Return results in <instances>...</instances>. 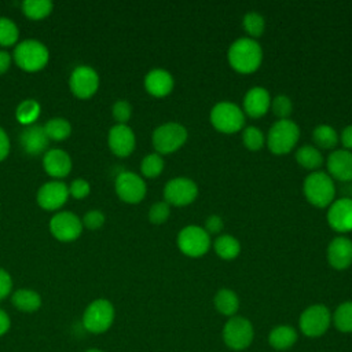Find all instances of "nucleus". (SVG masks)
Instances as JSON below:
<instances>
[{
    "instance_id": "f257e3e1",
    "label": "nucleus",
    "mask_w": 352,
    "mask_h": 352,
    "mask_svg": "<svg viewBox=\"0 0 352 352\" xmlns=\"http://www.w3.org/2000/svg\"><path fill=\"white\" fill-rule=\"evenodd\" d=\"M227 58L232 69L239 73H252L263 60V50L252 37H239L228 47Z\"/></svg>"
},
{
    "instance_id": "f03ea898",
    "label": "nucleus",
    "mask_w": 352,
    "mask_h": 352,
    "mask_svg": "<svg viewBox=\"0 0 352 352\" xmlns=\"http://www.w3.org/2000/svg\"><path fill=\"white\" fill-rule=\"evenodd\" d=\"M302 191L305 198L318 208L330 205L336 195L334 180L331 176L322 170H314L309 173L302 183Z\"/></svg>"
},
{
    "instance_id": "7ed1b4c3",
    "label": "nucleus",
    "mask_w": 352,
    "mask_h": 352,
    "mask_svg": "<svg viewBox=\"0 0 352 352\" xmlns=\"http://www.w3.org/2000/svg\"><path fill=\"white\" fill-rule=\"evenodd\" d=\"M221 338L231 351H245L252 345L254 338L253 324L245 316H231L223 326Z\"/></svg>"
},
{
    "instance_id": "20e7f679",
    "label": "nucleus",
    "mask_w": 352,
    "mask_h": 352,
    "mask_svg": "<svg viewBox=\"0 0 352 352\" xmlns=\"http://www.w3.org/2000/svg\"><path fill=\"white\" fill-rule=\"evenodd\" d=\"M50 59L45 44L34 38H26L15 45L14 60L25 72L41 70Z\"/></svg>"
},
{
    "instance_id": "39448f33",
    "label": "nucleus",
    "mask_w": 352,
    "mask_h": 352,
    "mask_svg": "<svg viewBox=\"0 0 352 352\" xmlns=\"http://www.w3.org/2000/svg\"><path fill=\"white\" fill-rule=\"evenodd\" d=\"M187 136L188 132L184 125L176 121H168L154 129L151 142L158 154H169L180 148L186 143Z\"/></svg>"
},
{
    "instance_id": "423d86ee",
    "label": "nucleus",
    "mask_w": 352,
    "mask_h": 352,
    "mask_svg": "<svg viewBox=\"0 0 352 352\" xmlns=\"http://www.w3.org/2000/svg\"><path fill=\"white\" fill-rule=\"evenodd\" d=\"M298 138L300 128L294 121L289 118L278 120L268 131L267 144L274 154H286L296 146Z\"/></svg>"
},
{
    "instance_id": "0eeeda50",
    "label": "nucleus",
    "mask_w": 352,
    "mask_h": 352,
    "mask_svg": "<svg viewBox=\"0 0 352 352\" xmlns=\"http://www.w3.org/2000/svg\"><path fill=\"white\" fill-rule=\"evenodd\" d=\"M212 125L224 133H234L243 128L245 125V113L243 110L228 100L216 103L209 114Z\"/></svg>"
},
{
    "instance_id": "6e6552de",
    "label": "nucleus",
    "mask_w": 352,
    "mask_h": 352,
    "mask_svg": "<svg viewBox=\"0 0 352 352\" xmlns=\"http://www.w3.org/2000/svg\"><path fill=\"white\" fill-rule=\"evenodd\" d=\"M330 326L331 312L323 304H314L307 307L298 318L300 331L308 338L322 337Z\"/></svg>"
},
{
    "instance_id": "1a4fd4ad",
    "label": "nucleus",
    "mask_w": 352,
    "mask_h": 352,
    "mask_svg": "<svg viewBox=\"0 0 352 352\" xmlns=\"http://www.w3.org/2000/svg\"><path fill=\"white\" fill-rule=\"evenodd\" d=\"M114 307L106 298L94 300L84 311L82 324L89 333L100 334L110 329L114 320Z\"/></svg>"
},
{
    "instance_id": "9d476101",
    "label": "nucleus",
    "mask_w": 352,
    "mask_h": 352,
    "mask_svg": "<svg viewBox=\"0 0 352 352\" xmlns=\"http://www.w3.org/2000/svg\"><path fill=\"white\" fill-rule=\"evenodd\" d=\"M177 246L188 257L204 256L210 248V235L199 226H186L177 234Z\"/></svg>"
},
{
    "instance_id": "9b49d317",
    "label": "nucleus",
    "mask_w": 352,
    "mask_h": 352,
    "mask_svg": "<svg viewBox=\"0 0 352 352\" xmlns=\"http://www.w3.org/2000/svg\"><path fill=\"white\" fill-rule=\"evenodd\" d=\"M198 195L197 183L186 176H177L166 182L164 187L165 202L175 206H184L191 204Z\"/></svg>"
},
{
    "instance_id": "f8f14e48",
    "label": "nucleus",
    "mask_w": 352,
    "mask_h": 352,
    "mask_svg": "<svg viewBox=\"0 0 352 352\" xmlns=\"http://www.w3.org/2000/svg\"><path fill=\"white\" fill-rule=\"evenodd\" d=\"M51 234L60 242H70L80 236L82 221L73 212H58L50 220Z\"/></svg>"
},
{
    "instance_id": "ddd939ff",
    "label": "nucleus",
    "mask_w": 352,
    "mask_h": 352,
    "mask_svg": "<svg viewBox=\"0 0 352 352\" xmlns=\"http://www.w3.org/2000/svg\"><path fill=\"white\" fill-rule=\"evenodd\" d=\"M69 87L77 98L88 99L99 88V74L91 66H77L70 74Z\"/></svg>"
},
{
    "instance_id": "4468645a",
    "label": "nucleus",
    "mask_w": 352,
    "mask_h": 352,
    "mask_svg": "<svg viewBox=\"0 0 352 352\" xmlns=\"http://www.w3.org/2000/svg\"><path fill=\"white\" fill-rule=\"evenodd\" d=\"M116 192L124 202L138 204L146 195V183L144 180L129 170H124L116 177Z\"/></svg>"
},
{
    "instance_id": "2eb2a0df",
    "label": "nucleus",
    "mask_w": 352,
    "mask_h": 352,
    "mask_svg": "<svg viewBox=\"0 0 352 352\" xmlns=\"http://www.w3.org/2000/svg\"><path fill=\"white\" fill-rule=\"evenodd\" d=\"M69 197V188L63 182L52 180L44 183L37 191V204L45 210H55L65 205Z\"/></svg>"
},
{
    "instance_id": "dca6fc26",
    "label": "nucleus",
    "mask_w": 352,
    "mask_h": 352,
    "mask_svg": "<svg viewBox=\"0 0 352 352\" xmlns=\"http://www.w3.org/2000/svg\"><path fill=\"white\" fill-rule=\"evenodd\" d=\"M107 143L117 157H128L135 148L136 139L131 126L126 124H116L109 131Z\"/></svg>"
},
{
    "instance_id": "f3484780",
    "label": "nucleus",
    "mask_w": 352,
    "mask_h": 352,
    "mask_svg": "<svg viewBox=\"0 0 352 352\" xmlns=\"http://www.w3.org/2000/svg\"><path fill=\"white\" fill-rule=\"evenodd\" d=\"M329 226L338 232L352 231V198H340L327 210Z\"/></svg>"
},
{
    "instance_id": "a211bd4d",
    "label": "nucleus",
    "mask_w": 352,
    "mask_h": 352,
    "mask_svg": "<svg viewBox=\"0 0 352 352\" xmlns=\"http://www.w3.org/2000/svg\"><path fill=\"white\" fill-rule=\"evenodd\" d=\"M329 264L336 270H345L352 264V241L348 236H336L327 246Z\"/></svg>"
},
{
    "instance_id": "6ab92c4d",
    "label": "nucleus",
    "mask_w": 352,
    "mask_h": 352,
    "mask_svg": "<svg viewBox=\"0 0 352 352\" xmlns=\"http://www.w3.org/2000/svg\"><path fill=\"white\" fill-rule=\"evenodd\" d=\"M326 166L331 179L341 182L352 180V153L349 150L340 148L330 153Z\"/></svg>"
},
{
    "instance_id": "aec40b11",
    "label": "nucleus",
    "mask_w": 352,
    "mask_h": 352,
    "mask_svg": "<svg viewBox=\"0 0 352 352\" xmlns=\"http://www.w3.org/2000/svg\"><path fill=\"white\" fill-rule=\"evenodd\" d=\"M271 106L270 92L264 87H252L243 96V113L257 118L267 113Z\"/></svg>"
},
{
    "instance_id": "412c9836",
    "label": "nucleus",
    "mask_w": 352,
    "mask_h": 352,
    "mask_svg": "<svg viewBox=\"0 0 352 352\" xmlns=\"http://www.w3.org/2000/svg\"><path fill=\"white\" fill-rule=\"evenodd\" d=\"M173 76L165 69L155 67L144 76V88L153 96H166L173 89Z\"/></svg>"
},
{
    "instance_id": "4be33fe9",
    "label": "nucleus",
    "mask_w": 352,
    "mask_h": 352,
    "mask_svg": "<svg viewBox=\"0 0 352 352\" xmlns=\"http://www.w3.org/2000/svg\"><path fill=\"white\" fill-rule=\"evenodd\" d=\"M43 166L50 176L55 179H62L70 173L72 160L65 150L52 148L44 154Z\"/></svg>"
},
{
    "instance_id": "5701e85b",
    "label": "nucleus",
    "mask_w": 352,
    "mask_h": 352,
    "mask_svg": "<svg viewBox=\"0 0 352 352\" xmlns=\"http://www.w3.org/2000/svg\"><path fill=\"white\" fill-rule=\"evenodd\" d=\"M22 148L30 155H38L44 153V150L50 144V139L41 125H29L19 138Z\"/></svg>"
},
{
    "instance_id": "b1692460",
    "label": "nucleus",
    "mask_w": 352,
    "mask_h": 352,
    "mask_svg": "<svg viewBox=\"0 0 352 352\" xmlns=\"http://www.w3.org/2000/svg\"><path fill=\"white\" fill-rule=\"evenodd\" d=\"M298 338V333L293 326L278 324L268 334V344L275 351H287L290 349Z\"/></svg>"
},
{
    "instance_id": "393cba45",
    "label": "nucleus",
    "mask_w": 352,
    "mask_h": 352,
    "mask_svg": "<svg viewBox=\"0 0 352 352\" xmlns=\"http://www.w3.org/2000/svg\"><path fill=\"white\" fill-rule=\"evenodd\" d=\"M214 308L224 316H235L239 309V297L231 289H220L213 298Z\"/></svg>"
},
{
    "instance_id": "a878e982",
    "label": "nucleus",
    "mask_w": 352,
    "mask_h": 352,
    "mask_svg": "<svg viewBox=\"0 0 352 352\" xmlns=\"http://www.w3.org/2000/svg\"><path fill=\"white\" fill-rule=\"evenodd\" d=\"M11 301L14 307L22 312H34L41 307V297L30 289H19L14 292Z\"/></svg>"
},
{
    "instance_id": "bb28decb",
    "label": "nucleus",
    "mask_w": 352,
    "mask_h": 352,
    "mask_svg": "<svg viewBox=\"0 0 352 352\" xmlns=\"http://www.w3.org/2000/svg\"><path fill=\"white\" fill-rule=\"evenodd\" d=\"M214 252L219 257L224 260H232L235 258L241 252V243L239 241L230 235V234H221L214 239Z\"/></svg>"
},
{
    "instance_id": "cd10ccee",
    "label": "nucleus",
    "mask_w": 352,
    "mask_h": 352,
    "mask_svg": "<svg viewBox=\"0 0 352 352\" xmlns=\"http://www.w3.org/2000/svg\"><path fill=\"white\" fill-rule=\"evenodd\" d=\"M296 160L301 166L312 170L320 168L323 164L322 153L312 144H304L298 147L296 151Z\"/></svg>"
},
{
    "instance_id": "c85d7f7f",
    "label": "nucleus",
    "mask_w": 352,
    "mask_h": 352,
    "mask_svg": "<svg viewBox=\"0 0 352 352\" xmlns=\"http://www.w3.org/2000/svg\"><path fill=\"white\" fill-rule=\"evenodd\" d=\"M331 323L341 333H352V301H344L336 308Z\"/></svg>"
},
{
    "instance_id": "c756f323",
    "label": "nucleus",
    "mask_w": 352,
    "mask_h": 352,
    "mask_svg": "<svg viewBox=\"0 0 352 352\" xmlns=\"http://www.w3.org/2000/svg\"><path fill=\"white\" fill-rule=\"evenodd\" d=\"M40 116V103L36 99H25L15 109V117L18 122L23 125H33Z\"/></svg>"
},
{
    "instance_id": "7c9ffc66",
    "label": "nucleus",
    "mask_w": 352,
    "mask_h": 352,
    "mask_svg": "<svg viewBox=\"0 0 352 352\" xmlns=\"http://www.w3.org/2000/svg\"><path fill=\"white\" fill-rule=\"evenodd\" d=\"M312 139L315 144L320 148H333L338 142V135L331 125L320 124L314 128Z\"/></svg>"
},
{
    "instance_id": "2f4dec72",
    "label": "nucleus",
    "mask_w": 352,
    "mask_h": 352,
    "mask_svg": "<svg viewBox=\"0 0 352 352\" xmlns=\"http://www.w3.org/2000/svg\"><path fill=\"white\" fill-rule=\"evenodd\" d=\"M44 131L48 136V139L52 140H63L72 133V125L66 118L55 117L45 122Z\"/></svg>"
},
{
    "instance_id": "473e14b6",
    "label": "nucleus",
    "mask_w": 352,
    "mask_h": 352,
    "mask_svg": "<svg viewBox=\"0 0 352 352\" xmlns=\"http://www.w3.org/2000/svg\"><path fill=\"white\" fill-rule=\"evenodd\" d=\"M23 14L30 19H43L52 11V1L50 0H25L22 3Z\"/></svg>"
},
{
    "instance_id": "72a5a7b5",
    "label": "nucleus",
    "mask_w": 352,
    "mask_h": 352,
    "mask_svg": "<svg viewBox=\"0 0 352 352\" xmlns=\"http://www.w3.org/2000/svg\"><path fill=\"white\" fill-rule=\"evenodd\" d=\"M242 25L245 32L252 37H260L264 33L265 29V21L263 18L261 14H258L257 11H249L243 15L242 19Z\"/></svg>"
},
{
    "instance_id": "f704fd0d",
    "label": "nucleus",
    "mask_w": 352,
    "mask_h": 352,
    "mask_svg": "<svg viewBox=\"0 0 352 352\" xmlns=\"http://www.w3.org/2000/svg\"><path fill=\"white\" fill-rule=\"evenodd\" d=\"M164 158L158 153L147 154L140 162V170L146 177H157L164 170Z\"/></svg>"
},
{
    "instance_id": "c9c22d12",
    "label": "nucleus",
    "mask_w": 352,
    "mask_h": 352,
    "mask_svg": "<svg viewBox=\"0 0 352 352\" xmlns=\"http://www.w3.org/2000/svg\"><path fill=\"white\" fill-rule=\"evenodd\" d=\"M19 30L15 22L7 16H0V45L8 47L18 41Z\"/></svg>"
},
{
    "instance_id": "e433bc0d",
    "label": "nucleus",
    "mask_w": 352,
    "mask_h": 352,
    "mask_svg": "<svg viewBox=\"0 0 352 352\" xmlns=\"http://www.w3.org/2000/svg\"><path fill=\"white\" fill-rule=\"evenodd\" d=\"M242 142L249 150H258L264 144V135L260 128L254 125L245 126L242 131Z\"/></svg>"
},
{
    "instance_id": "4c0bfd02",
    "label": "nucleus",
    "mask_w": 352,
    "mask_h": 352,
    "mask_svg": "<svg viewBox=\"0 0 352 352\" xmlns=\"http://www.w3.org/2000/svg\"><path fill=\"white\" fill-rule=\"evenodd\" d=\"M271 109L275 116L279 117V120H286L293 110V103L287 95H276L274 99H271Z\"/></svg>"
},
{
    "instance_id": "58836bf2",
    "label": "nucleus",
    "mask_w": 352,
    "mask_h": 352,
    "mask_svg": "<svg viewBox=\"0 0 352 352\" xmlns=\"http://www.w3.org/2000/svg\"><path fill=\"white\" fill-rule=\"evenodd\" d=\"M170 214V205L165 201H158L153 204L148 209V220L153 224H162L168 220Z\"/></svg>"
},
{
    "instance_id": "ea45409f",
    "label": "nucleus",
    "mask_w": 352,
    "mask_h": 352,
    "mask_svg": "<svg viewBox=\"0 0 352 352\" xmlns=\"http://www.w3.org/2000/svg\"><path fill=\"white\" fill-rule=\"evenodd\" d=\"M111 113H113V117L117 121V124H126V121L132 116V106L128 100L120 99L113 104Z\"/></svg>"
},
{
    "instance_id": "a19ab883",
    "label": "nucleus",
    "mask_w": 352,
    "mask_h": 352,
    "mask_svg": "<svg viewBox=\"0 0 352 352\" xmlns=\"http://www.w3.org/2000/svg\"><path fill=\"white\" fill-rule=\"evenodd\" d=\"M104 220H106L104 214L100 210L94 209L87 212L81 221H82V227H87L88 230H98L104 224Z\"/></svg>"
},
{
    "instance_id": "79ce46f5",
    "label": "nucleus",
    "mask_w": 352,
    "mask_h": 352,
    "mask_svg": "<svg viewBox=\"0 0 352 352\" xmlns=\"http://www.w3.org/2000/svg\"><path fill=\"white\" fill-rule=\"evenodd\" d=\"M67 188H69V194L77 199H82L91 191L89 183L85 179H74L70 183V186H67Z\"/></svg>"
},
{
    "instance_id": "37998d69",
    "label": "nucleus",
    "mask_w": 352,
    "mask_h": 352,
    "mask_svg": "<svg viewBox=\"0 0 352 352\" xmlns=\"http://www.w3.org/2000/svg\"><path fill=\"white\" fill-rule=\"evenodd\" d=\"M224 228V221L219 214H210L205 220V231L210 234H220Z\"/></svg>"
},
{
    "instance_id": "c03bdc74",
    "label": "nucleus",
    "mask_w": 352,
    "mask_h": 352,
    "mask_svg": "<svg viewBox=\"0 0 352 352\" xmlns=\"http://www.w3.org/2000/svg\"><path fill=\"white\" fill-rule=\"evenodd\" d=\"M11 289H12L11 275L6 270L0 268V300L6 298L11 293Z\"/></svg>"
},
{
    "instance_id": "a18cd8bd",
    "label": "nucleus",
    "mask_w": 352,
    "mask_h": 352,
    "mask_svg": "<svg viewBox=\"0 0 352 352\" xmlns=\"http://www.w3.org/2000/svg\"><path fill=\"white\" fill-rule=\"evenodd\" d=\"M10 153V139L6 131L0 126V161H3Z\"/></svg>"
},
{
    "instance_id": "49530a36",
    "label": "nucleus",
    "mask_w": 352,
    "mask_h": 352,
    "mask_svg": "<svg viewBox=\"0 0 352 352\" xmlns=\"http://www.w3.org/2000/svg\"><path fill=\"white\" fill-rule=\"evenodd\" d=\"M341 143L344 146L345 150H351L352 148V124L346 125L342 131H341Z\"/></svg>"
},
{
    "instance_id": "de8ad7c7",
    "label": "nucleus",
    "mask_w": 352,
    "mask_h": 352,
    "mask_svg": "<svg viewBox=\"0 0 352 352\" xmlns=\"http://www.w3.org/2000/svg\"><path fill=\"white\" fill-rule=\"evenodd\" d=\"M10 326H11V320L8 314L0 308V337L10 330Z\"/></svg>"
},
{
    "instance_id": "09e8293b",
    "label": "nucleus",
    "mask_w": 352,
    "mask_h": 352,
    "mask_svg": "<svg viewBox=\"0 0 352 352\" xmlns=\"http://www.w3.org/2000/svg\"><path fill=\"white\" fill-rule=\"evenodd\" d=\"M11 63V55L7 51L0 50V74L6 73Z\"/></svg>"
},
{
    "instance_id": "8fccbe9b",
    "label": "nucleus",
    "mask_w": 352,
    "mask_h": 352,
    "mask_svg": "<svg viewBox=\"0 0 352 352\" xmlns=\"http://www.w3.org/2000/svg\"><path fill=\"white\" fill-rule=\"evenodd\" d=\"M85 352H102V351H100V349H95V348H94V349H88V351H85Z\"/></svg>"
}]
</instances>
